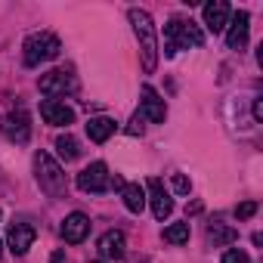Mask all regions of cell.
<instances>
[{
    "label": "cell",
    "instance_id": "6da1fadb",
    "mask_svg": "<svg viewBox=\"0 0 263 263\" xmlns=\"http://www.w3.org/2000/svg\"><path fill=\"white\" fill-rule=\"evenodd\" d=\"M130 25H134V34L140 41V56H143V68L155 71L158 65V41H155V22L146 10H130L127 13Z\"/></svg>",
    "mask_w": 263,
    "mask_h": 263
},
{
    "label": "cell",
    "instance_id": "7a4b0ae2",
    "mask_svg": "<svg viewBox=\"0 0 263 263\" xmlns=\"http://www.w3.org/2000/svg\"><path fill=\"white\" fill-rule=\"evenodd\" d=\"M204 34L192 19H171L164 25V53L177 56V50H189V47H201Z\"/></svg>",
    "mask_w": 263,
    "mask_h": 263
},
{
    "label": "cell",
    "instance_id": "3957f363",
    "mask_svg": "<svg viewBox=\"0 0 263 263\" xmlns=\"http://www.w3.org/2000/svg\"><path fill=\"white\" fill-rule=\"evenodd\" d=\"M59 50H62V44H59L56 34H50V31H34V34H28L25 44H22V59H25V65L37 68V65H44V62H53V59L59 56Z\"/></svg>",
    "mask_w": 263,
    "mask_h": 263
},
{
    "label": "cell",
    "instance_id": "277c9868",
    "mask_svg": "<svg viewBox=\"0 0 263 263\" xmlns=\"http://www.w3.org/2000/svg\"><path fill=\"white\" fill-rule=\"evenodd\" d=\"M34 174H37V183H41V189L47 195H62L65 192V174H62L59 161L50 152L34 155Z\"/></svg>",
    "mask_w": 263,
    "mask_h": 263
},
{
    "label": "cell",
    "instance_id": "5b68a950",
    "mask_svg": "<svg viewBox=\"0 0 263 263\" xmlns=\"http://www.w3.org/2000/svg\"><path fill=\"white\" fill-rule=\"evenodd\" d=\"M37 87H41L44 96H65V93H74V90H78V81H74L71 71H65V68H53V71L41 74Z\"/></svg>",
    "mask_w": 263,
    "mask_h": 263
},
{
    "label": "cell",
    "instance_id": "8992f818",
    "mask_svg": "<svg viewBox=\"0 0 263 263\" xmlns=\"http://www.w3.org/2000/svg\"><path fill=\"white\" fill-rule=\"evenodd\" d=\"M108 186H111V174L102 161H93L78 174V189L81 192H105Z\"/></svg>",
    "mask_w": 263,
    "mask_h": 263
},
{
    "label": "cell",
    "instance_id": "52a82bcc",
    "mask_svg": "<svg viewBox=\"0 0 263 263\" xmlns=\"http://www.w3.org/2000/svg\"><path fill=\"white\" fill-rule=\"evenodd\" d=\"M0 134L13 143H28L31 137V124H28V115L25 111H10L0 118Z\"/></svg>",
    "mask_w": 263,
    "mask_h": 263
},
{
    "label": "cell",
    "instance_id": "ba28073f",
    "mask_svg": "<svg viewBox=\"0 0 263 263\" xmlns=\"http://www.w3.org/2000/svg\"><path fill=\"white\" fill-rule=\"evenodd\" d=\"M140 96H143V111H140V115L149 118L152 124H164V118H167V105H164V99L158 96V90L149 87V84H143Z\"/></svg>",
    "mask_w": 263,
    "mask_h": 263
},
{
    "label": "cell",
    "instance_id": "9c48e42d",
    "mask_svg": "<svg viewBox=\"0 0 263 263\" xmlns=\"http://www.w3.org/2000/svg\"><path fill=\"white\" fill-rule=\"evenodd\" d=\"M146 186H149V198H146V201L152 204V214H155V220H167V217H171V211H174V201H171V195H167L164 183L152 177Z\"/></svg>",
    "mask_w": 263,
    "mask_h": 263
},
{
    "label": "cell",
    "instance_id": "30bf717a",
    "mask_svg": "<svg viewBox=\"0 0 263 263\" xmlns=\"http://www.w3.org/2000/svg\"><path fill=\"white\" fill-rule=\"evenodd\" d=\"M201 13H204V28L214 31V34H220L229 25V16H232V10H229L226 0H211V4H204Z\"/></svg>",
    "mask_w": 263,
    "mask_h": 263
},
{
    "label": "cell",
    "instance_id": "8fae6325",
    "mask_svg": "<svg viewBox=\"0 0 263 263\" xmlns=\"http://www.w3.org/2000/svg\"><path fill=\"white\" fill-rule=\"evenodd\" d=\"M62 238L68 241V245H78V241H84L87 238V232H90V217L87 214H81V211H74V214H68L65 220H62Z\"/></svg>",
    "mask_w": 263,
    "mask_h": 263
},
{
    "label": "cell",
    "instance_id": "7c38bea8",
    "mask_svg": "<svg viewBox=\"0 0 263 263\" xmlns=\"http://www.w3.org/2000/svg\"><path fill=\"white\" fill-rule=\"evenodd\" d=\"M41 118L47 124H53V127H68L74 121V111L65 102H59V99H44L41 102Z\"/></svg>",
    "mask_w": 263,
    "mask_h": 263
},
{
    "label": "cell",
    "instance_id": "4fadbf2b",
    "mask_svg": "<svg viewBox=\"0 0 263 263\" xmlns=\"http://www.w3.org/2000/svg\"><path fill=\"white\" fill-rule=\"evenodd\" d=\"M248 22H251V16H248L245 10H238V13L229 16V31H226L229 50H241V47L248 44Z\"/></svg>",
    "mask_w": 263,
    "mask_h": 263
},
{
    "label": "cell",
    "instance_id": "5bb4252c",
    "mask_svg": "<svg viewBox=\"0 0 263 263\" xmlns=\"http://www.w3.org/2000/svg\"><path fill=\"white\" fill-rule=\"evenodd\" d=\"M34 235H37V232H34L31 223H10V235H7V238H10V251H13L16 257H22V254L34 245Z\"/></svg>",
    "mask_w": 263,
    "mask_h": 263
},
{
    "label": "cell",
    "instance_id": "9a60e30c",
    "mask_svg": "<svg viewBox=\"0 0 263 263\" xmlns=\"http://www.w3.org/2000/svg\"><path fill=\"white\" fill-rule=\"evenodd\" d=\"M99 254L105 257V260H124V254H127V241H124V232H118V229H108L102 238H99Z\"/></svg>",
    "mask_w": 263,
    "mask_h": 263
},
{
    "label": "cell",
    "instance_id": "2e32d148",
    "mask_svg": "<svg viewBox=\"0 0 263 263\" xmlns=\"http://www.w3.org/2000/svg\"><path fill=\"white\" fill-rule=\"evenodd\" d=\"M121 198H124V204H127L130 214H143V208H146V189L140 183H124L121 186Z\"/></svg>",
    "mask_w": 263,
    "mask_h": 263
},
{
    "label": "cell",
    "instance_id": "e0dca14e",
    "mask_svg": "<svg viewBox=\"0 0 263 263\" xmlns=\"http://www.w3.org/2000/svg\"><path fill=\"white\" fill-rule=\"evenodd\" d=\"M111 134H115V121H111V118L96 115V118H90V121H87V137H90L93 143H105Z\"/></svg>",
    "mask_w": 263,
    "mask_h": 263
},
{
    "label": "cell",
    "instance_id": "ac0fdd59",
    "mask_svg": "<svg viewBox=\"0 0 263 263\" xmlns=\"http://www.w3.org/2000/svg\"><path fill=\"white\" fill-rule=\"evenodd\" d=\"M56 149H59V158H62V161H74V158L81 155V146H78V140H74L71 134H62V137L56 140Z\"/></svg>",
    "mask_w": 263,
    "mask_h": 263
},
{
    "label": "cell",
    "instance_id": "d6986e66",
    "mask_svg": "<svg viewBox=\"0 0 263 263\" xmlns=\"http://www.w3.org/2000/svg\"><path fill=\"white\" fill-rule=\"evenodd\" d=\"M208 238H211L214 245H232V241L238 238V232H235V229H229V226H220V223H214V226L208 229Z\"/></svg>",
    "mask_w": 263,
    "mask_h": 263
},
{
    "label": "cell",
    "instance_id": "ffe728a7",
    "mask_svg": "<svg viewBox=\"0 0 263 263\" xmlns=\"http://www.w3.org/2000/svg\"><path fill=\"white\" fill-rule=\"evenodd\" d=\"M164 241L171 245H186L189 241V223H171L164 229Z\"/></svg>",
    "mask_w": 263,
    "mask_h": 263
},
{
    "label": "cell",
    "instance_id": "44dd1931",
    "mask_svg": "<svg viewBox=\"0 0 263 263\" xmlns=\"http://www.w3.org/2000/svg\"><path fill=\"white\" fill-rule=\"evenodd\" d=\"M143 121H146V118L137 111L134 118H130V124H127V134H130V137H143V134H146V124H143Z\"/></svg>",
    "mask_w": 263,
    "mask_h": 263
},
{
    "label": "cell",
    "instance_id": "7402d4cb",
    "mask_svg": "<svg viewBox=\"0 0 263 263\" xmlns=\"http://www.w3.org/2000/svg\"><path fill=\"white\" fill-rule=\"evenodd\" d=\"M220 263H251V257H248L245 251H238V248H229V251L220 257Z\"/></svg>",
    "mask_w": 263,
    "mask_h": 263
},
{
    "label": "cell",
    "instance_id": "603a6c76",
    "mask_svg": "<svg viewBox=\"0 0 263 263\" xmlns=\"http://www.w3.org/2000/svg\"><path fill=\"white\" fill-rule=\"evenodd\" d=\"M171 186H174L177 195H189V189H192V183H189L183 174H174V177H171Z\"/></svg>",
    "mask_w": 263,
    "mask_h": 263
},
{
    "label": "cell",
    "instance_id": "cb8c5ba5",
    "mask_svg": "<svg viewBox=\"0 0 263 263\" xmlns=\"http://www.w3.org/2000/svg\"><path fill=\"white\" fill-rule=\"evenodd\" d=\"M257 214V201H241L238 208H235V217L238 220H248V217H254Z\"/></svg>",
    "mask_w": 263,
    "mask_h": 263
},
{
    "label": "cell",
    "instance_id": "d4e9b609",
    "mask_svg": "<svg viewBox=\"0 0 263 263\" xmlns=\"http://www.w3.org/2000/svg\"><path fill=\"white\" fill-rule=\"evenodd\" d=\"M254 121H263V99L254 102Z\"/></svg>",
    "mask_w": 263,
    "mask_h": 263
},
{
    "label": "cell",
    "instance_id": "484cf974",
    "mask_svg": "<svg viewBox=\"0 0 263 263\" xmlns=\"http://www.w3.org/2000/svg\"><path fill=\"white\" fill-rule=\"evenodd\" d=\"M50 263H65V251H53V257H50Z\"/></svg>",
    "mask_w": 263,
    "mask_h": 263
},
{
    "label": "cell",
    "instance_id": "4316f807",
    "mask_svg": "<svg viewBox=\"0 0 263 263\" xmlns=\"http://www.w3.org/2000/svg\"><path fill=\"white\" fill-rule=\"evenodd\" d=\"M130 263H149V260H146V257H143V260H140V257H137V260H130Z\"/></svg>",
    "mask_w": 263,
    "mask_h": 263
},
{
    "label": "cell",
    "instance_id": "83f0119b",
    "mask_svg": "<svg viewBox=\"0 0 263 263\" xmlns=\"http://www.w3.org/2000/svg\"><path fill=\"white\" fill-rule=\"evenodd\" d=\"M90 263H105V260H90Z\"/></svg>",
    "mask_w": 263,
    "mask_h": 263
},
{
    "label": "cell",
    "instance_id": "f1b7e54d",
    "mask_svg": "<svg viewBox=\"0 0 263 263\" xmlns=\"http://www.w3.org/2000/svg\"><path fill=\"white\" fill-rule=\"evenodd\" d=\"M0 254H4V241H0Z\"/></svg>",
    "mask_w": 263,
    "mask_h": 263
},
{
    "label": "cell",
    "instance_id": "f546056e",
    "mask_svg": "<svg viewBox=\"0 0 263 263\" xmlns=\"http://www.w3.org/2000/svg\"><path fill=\"white\" fill-rule=\"evenodd\" d=\"M0 217H4V214H0Z\"/></svg>",
    "mask_w": 263,
    "mask_h": 263
}]
</instances>
